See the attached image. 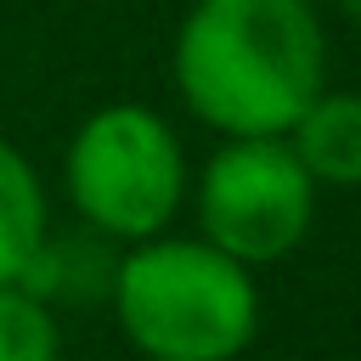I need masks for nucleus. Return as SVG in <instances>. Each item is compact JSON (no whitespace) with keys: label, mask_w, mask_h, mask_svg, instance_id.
Here are the masks:
<instances>
[{"label":"nucleus","mask_w":361,"mask_h":361,"mask_svg":"<svg viewBox=\"0 0 361 361\" xmlns=\"http://www.w3.org/2000/svg\"><path fill=\"white\" fill-rule=\"evenodd\" d=\"M169 73L197 124L220 135H288L327 85V28L310 0H192Z\"/></svg>","instance_id":"f257e3e1"},{"label":"nucleus","mask_w":361,"mask_h":361,"mask_svg":"<svg viewBox=\"0 0 361 361\" xmlns=\"http://www.w3.org/2000/svg\"><path fill=\"white\" fill-rule=\"evenodd\" d=\"M316 192L288 135H226L186 197L197 209V237L243 265H276L310 237Z\"/></svg>","instance_id":"20e7f679"},{"label":"nucleus","mask_w":361,"mask_h":361,"mask_svg":"<svg viewBox=\"0 0 361 361\" xmlns=\"http://www.w3.org/2000/svg\"><path fill=\"white\" fill-rule=\"evenodd\" d=\"M51 226V203H45V180L39 169L0 135V282H17L34 243Z\"/></svg>","instance_id":"0eeeda50"},{"label":"nucleus","mask_w":361,"mask_h":361,"mask_svg":"<svg viewBox=\"0 0 361 361\" xmlns=\"http://www.w3.org/2000/svg\"><path fill=\"white\" fill-rule=\"evenodd\" d=\"M107 310L141 361H237L259 333V282L209 237L158 231L118 248Z\"/></svg>","instance_id":"f03ea898"},{"label":"nucleus","mask_w":361,"mask_h":361,"mask_svg":"<svg viewBox=\"0 0 361 361\" xmlns=\"http://www.w3.org/2000/svg\"><path fill=\"white\" fill-rule=\"evenodd\" d=\"M62 186L90 231L113 243H141L175 226L192 192V169L164 113L141 102H107L68 135Z\"/></svg>","instance_id":"7ed1b4c3"},{"label":"nucleus","mask_w":361,"mask_h":361,"mask_svg":"<svg viewBox=\"0 0 361 361\" xmlns=\"http://www.w3.org/2000/svg\"><path fill=\"white\" fill-rule=\"evenodd\" d=\"M118 248L113 237L79 226H45V237L34 243L28 265H23V288L39 293L51 310H85V305H107L113 293V271H118Z\"/></svg>","instance_id":"39448f33"},{"label":"nucleus","mask_w":361,"mask_h":361,"mask_svg":"<svg viewBox=\"0 0 361 361\" xmlns=\"http://www.w3.org/2000/svg\"><path fill=\"white\" fill-rule=\"evenodd\" d=\"M338 11H344V17L355 23V28H361V0H338Z\"/></svg>","instance_id":"1a4fd4ad"},{"label":"nucleus","mask_w":361,"mask_h":361,"mask_svg":"<svg viewBox=\"0 0 361 361\" xmlns=\"http://www.w3.org/2000/svg\"><path fill=\"white\" fill-rule=\"evenodd\" d=\"M288 147L316 186L355 192L361 186V90H316L305 113L288 124Z\"/></svg>","instance_id":"423d86ee"},{"label":"nucleus","mask_w":361,"mask_h":361,"mask_svg":"<svg viewBox=\"0 0 361 361\" xmlns=\"http://www.w3.org/2000/svg\"><path fill=\"white\" fill-rule=\"evenodd\" d=\"M0 361H62V322L23 282H0Z\"/></svg>","instance_id":"6e6552de"}]
</instances>
